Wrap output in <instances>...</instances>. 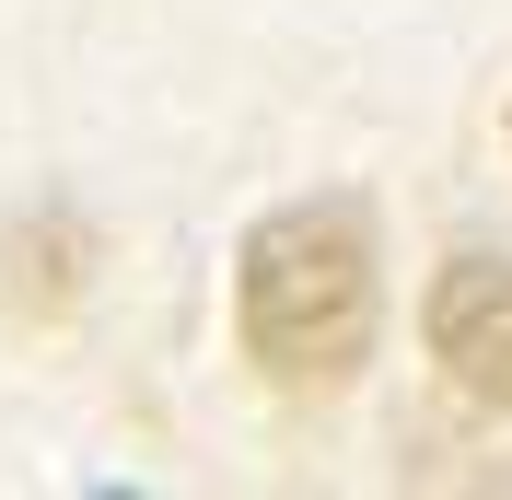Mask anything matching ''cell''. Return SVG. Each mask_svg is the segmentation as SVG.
Instances as JSON below:
<instances>
[{
    "instance_id": "obj_1",
    "label": "cell",
    "mask_w": 512,
    "mask_h": 500,
    "mask_svg": "<svg viewBox=\"0 0 512 500\" xmlns=\"http://www.w3.org/2000/svg\"><path fill=\"white\" fill-rule=\"evenodd\" d=\"M233 326H245V361L280 396H338L373 361V326H384L373 221L350 198H291V210H268L245 233V256H233Z\"/></svg>"
},
{
    "instance_id": "obj_2",
    "label": "cell",
    "mask_w": 512,
    "mask_h": 500,
    "mask_svg": "<svg viewBox=\"0 0 512 500\" xmlns=\"http://www.w3.org/2000/svg\"><path fill=\"white\" fill-rule=\"evenodd\" d=\"M431 361L454 373V396L478 407H512V268L501 256H454L443 280H431Z\"/></svg>"
}]
</instances>
